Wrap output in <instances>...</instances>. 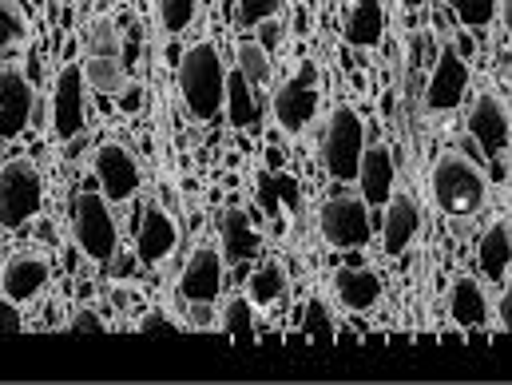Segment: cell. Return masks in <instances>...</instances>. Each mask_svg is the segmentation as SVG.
Returning <instances> with one entry per match:
<instances>
[{"label": "cell", "mask_w": 512, "mask_h": 385, "mask_svg": "<svg viewBox=\"0 0 512 385\" xmlns=\"http://www.w3.org/2000/svg\"><path fill=\"white\" fill-rule=\"evenodd\" d=\"M179 96L191 120L207 124L219 116L227 96V72L219 60V48L211 40H195L179 60Z\"/></svg>", "instance_id": "obj_1"}, {"label": "cell", "mask_w": 512, "mask_h": 385, "mask_svg": "<svg viewBox=\"0 0 512 385\" xmlns=\"http://www.w3.org/2000/svg\"><path fill=\"white\" fill-rule=\"evenodd\" d=\"M433 199L445 215H477L485 207V175L461 155H441L433 167Z\"/></svg>", "instance_id": "obj_2"}, {"label": "cell", "mask_w": 512, "mask_h": 385, "mask_svg": "<svg viewBox=\"0 0 512 385\" xmlns=\"http://www.w3.org/2000/svg\"><path fill=\"white\" fill-rule=\"evenodd\" d=\"M72 235H76V247L96 262H108L116 255V223H112V211H108V199L104 191H80L76 195V207H72Z\"/></svg>", "instance_id": "obj_3"}, {"label": "cell", "mask_w": 512, "mask_h": 385, "mask_svg": "<svg viewBox=\"0 0 512 385\" xmlns=\"http://www.w3.org/2000/svg\"><path fill=\"white\" fill-rule=\"evenodd\" d=\"M362 151H366V128H362V116H358L354 108H338V112L330 116V124H326V139H322L326 171H330L338 183L358 179Z\"/></svg>", "instance_id": "obj_4"}, {"label": "cell", "mask_w": 512, "mask_h": 385, "mask_svg": "<svg viewBox=\"0 0 512 385\" xmlns=\"http://www.w3.org/2000/svg\"><path fill=\"white\" fill-rule=\"evenodd\" d=\"M40 199H44L40 171L28 159H12L0 167V227L8 231L24 227L40 211Z\"/></svg>", "instance_id": "obj_5"}, {"label": "cell", "mask_w": 512, "mask_h": 385, "mask_svg": "<svg viewBox=\"0 0 512 385\" xmlns=\"http://www.w3.org/2000/svg\"><path fill=\"white\" fill-rule=\"evenodd\" d=\"M318 227H322V239L338 251H358L370 243V211H366V199H354V195H334L322 215H318Z\"/></svg>", "instance_id": "obj_6"}, {"label": "cell", "mask_w": 512, "mask_h": 385, "mask_svg": "<svg viewBox=\"0 0 512 385\" xmlns=\"http://www.w3.org/2000/svg\"><path fill=\"white\" fill-rule=\"evenodd\" d=\"M318 112V68L298 64V72L274 92V120L286 131H302Z\"/></svg>", "instance_id": "obj_7"}, {"label": "cell", "mask_w": 512, "mask_h": 385, "mask_svg": "<svg viewBox=\"0 0 512 385\" xmlns=\"http://www.w3.org/2000/svg\"><path fill=\"white\" fill-rule=\"evenodd\" d=\"M465 88H469V68L461 60V52L453 44H445L441 56L433 60L429 80H425V108L429 112H453L461 104Z\"/></svg>", "instance_id": "obj_8"}, {"label": "cell", "mask_w": 512, "mask_h": 385, "mask_svg": "<svg viewBox=\"0 0 512 385\" xmlns=\"http://www.w3.org/2000/svg\"><path fill=\"white\" fill-rule=\"evenodd\" d=\"M84 128V68L64 64L52 88V131L56 139H76Z\"/></svg>", "instance_id": "obj_9"}, {"label": "cell", "mask_w": 512, "mask_h": 385, "mask_svg": "<svg viewBox=\"0 0 512 385\" xmlns=\"http://www.w3.org/2000/svg\"><path fill=\"white\" fill-rule=\"evenodd\" d=\"M96 175H100V191L112 203H128L139 191V163L124 143H104L96 151Z\"/></svg>", "instance_id": "obj_10"}, {"label": "cell", "mask_w": 512, "mask_h": 385, "mask_svg": "<svg viewBox=\"0 0 512 385\" xmlns=\"http://www.w3.org/2000/svg\"><path fill=\"white\" fill-rule=\"evenodd\" d=\"M44 286H48V258L40 255V251H16V255L4 262L0 290L12 302H32Z\"/></svg>", "instance_id": "obj_11"}, {"label": "cell", "mask_w": 512, "mask_h": 385, "mask_svg": "<svg viewBox=\"0 0 512 385\" xmlns=\"http://www.w3.org/2000/svg\"><path fill=\"white\" fill-rule=\"evenodd\" d=\"M469 135L481 143V151L489 159H501L509 147V112L501 104V96H481L469 112Z\"/></svg>", "instance_id": "obj_12"}, {"label": "cell", "mask_w": 512, "mask_h": 385, "mask_svg": "<svg viewBox=\"0 0 512 385\" xmlns=\"http://www.w3.org/2000/svg\"><path fill=\"white\" fill-rule=\"evenodd\" d=\"M219 286H223V255L211 251V247L195 251L191 262L183 266V278H179L183 302H215Z\"/></svg>", "instance_id": "obj_13"}, {"label": "cell", "mask_w": 512, "mask_h": 385, "mask_svg": "<svg viewBox=\"0 0 512 385\" xmlns=\"http://www.w3.org/2000/svg\"><path fill=\"white\" fill-rule=\"evenodd\" d=\"M32 116V88L20 72L0 68V139H16Z\"/></svg>", "instance_id": "obj_14"}, {"label": "cell", "mask_w": 512, "mask_h": 385, "mask_svg": "<svg viewBox=\"0 0 512 385\" xmlns=\"http://www.w3.org/2000/svg\"><path fill=\"white\" fill-rule=\"evenodd\" d=\"M175 243H179V227L171 223V215H167L159 203H151V207L143 211L139 239H135L139 262H163V258L175 251Z\"/></svg>", "instance_id": "obj_15"}, {"label": "cell", "mask_w": 512, "mask_h": 385, "mask_svg": "<svg viewBox=\"0 0 512 385\" xmlns=\"http://www.w3.org/2000/svg\"><path fill=\"white\" fill-rule=\"evenodd\" d=\"M421 231V211L409 195H389L385 203V223H382V243H385V255H401L405 247H413Z\"/></svg>", "instance_id": "obj_16"}, {"label": "cell", "mask_w": 512, "mask_h": 385, "mask_svg": "<svg viewBox=\"0 0 512 385\" xmlns=\"http://www.w3.org/2000/svg\"><path fill=\"white\" fill-rule=\"evenodd\" d=\"M358 183H362V199H366V207H382V203H389L393 183H397V171H393V159H389L385 147H366V151H362Z\"/></svg>", "instance_id": "obj_17"}, {"label": "cell", "mask_w": 512, "mask_h": 385, "mask_svg": "<svg viewBox=\"0 0 512 385\" xmlns=\"http://www.w3.org/2000/svg\"><path fill=\"white\" fill-rule=\"evenodd\" d=\"M334 294L346 310H374L382 302V278L366 266H342L334 274Z\"/></svg>", "instance_id": "obj_18"}, {"label": "cell", "mask_w": 512, "mask_h": 385, "mask_svg": "<svg viewBox=\"0 0 512 385\" xmlns=\"http://www.w3.org/2000/svg\"><path fill=\"white\" fill-rule=\"evenodd\" d=\"M219 235H223V258L227 262H247V258H255L262 251V235L255 231L251 215L239 211V207L219 215Z\"/></svg>", "instance_id": "obj_19"}, {"label": "cell", "mask_w": 512, "mask_h": 385, "mask_svg": "<svg viewBox=\"0 0 512 385\" xmlns=\"http://www.w3.org/2000/svg\"><path fill=\"white\" fill-rule=\"evenodd\" d=\"M382 28V0H350V8H346V40L354 48H374L382 40Z\"/></svg>", "instance_id": "obj_20"}, {"label": "cell", "mask_w": 512, "mask_h": 385, "mask_svg": "<svg viewBox=\"0 0 512 385\" xmlns=\"http://www.w3.org/2000/svg\"><path fill=\"white\" fill-rule=\"evenodd\" d=\"M449 314L457 326L465 330H481L489 322V298L473 278H457L453 282V298H449Z\"/></svg>", "instance_id": "obj_21"}, {"label": "cell", "mask_w": 512, "mask_h": 385, "mask_svg": "<svg viewBox=\"0 0 512 385\" xmlns=\"http://www.w3.org/2000/svg\"><path fill=\"white\" fill-rule=\"evenodd\" d=\"M509 227L505 223H493L489 231H485V239H481V251H477V258H481V270L497 282V286H505L509 282Z\"/></svg>", "instance_id": "obj_22"}, {"label": "cell", "mask_w": 512, "mask_h": 385, "mask_svg": "<svg viewBox=\"0 0 512 385\" xmlns=\"http://www.w3.org/2000/svg\"><path fill=\"white\" fill-rule=\"evenodd\" d=\"M84 80L104 96H120L128 88V68L120 64V56H88Z\"/></svg>", "instance_id": "obj_23"}, {"label": "cell", "mask_w": 512, "mask_h": 385, "mask_svg": "<svg viewBox=\"0 0 512 385\" xmlns=\"http://www.w3.org/2000/svg\"><path fill=\"white\" fill-rule=\"evenodd\" d=\"M223 100H227V116H231L235 128H251V124H258V96L239 72L227 76V96H223Z\"/></svg>", "instance_id": "obj_24"}, {"label": "cell", "mask_w": 512, "mask_h": 385, "mask_svg": "<svg viewBox=\"0 0 512 385\" xmlns=\"http://www.w3.org/2000/svg\"><path fill=\"white\" fill-rule=\"evenodd\" d=\"M282 290H286V270L278 262H262L251 274V282H247V298L255 306H274L282 298Z\"/></svg>", "instance_id": "obj_25"}, {"label": "cell", "mask_w": 512, "mask_h": 385, "mask_svg": "<svg viewBox=\"0 0 512 385\" xmlns=\"http://www.w3.org/2000/svg\"><path fill=\"white\" fill-rule=\"evenodd\" d=\"M235 60H239V76L251 84V88H266V80H270V56H266V48L258 44V40H243L239 48H235Z\"/></svg>", "instance_id": "obj_26"}, {"label": "cell", "mask_w": 512, "mask_h": 385, "mask_svg": "<svg viewBox=\"0 0 512 385\" xmlns=\"http://www.w3.org/2000/svg\"><path fill=\"white\" fill-rule=\"evenodd\" d=\"M88 56H116L120 52V28L112 16H96L88 24Z\"/></svg>", "instance_id": "obj_27"}, {"label": "cell", "mask_w": 512, "mask_h": 385, "mask_svg": "<svg viewBox=\"0 0 512 385\" xmlns=\"http://www.w3.org/2000/svg\"><path fill=\"white\" fill-rule=\"evenodd\" d=\"M449 4L465 28H489L501 8V0H449Z\"/></svg>", "instance_id": "obj_28"}, {"label": "cell", "mask_w": 512, "mask_h": 385, "mask_svg": "<svg viewBox=\"0 0 512 385\" xmlns=\"http://www.w3.org/2000/svg\"><path fill=\"white\" fill-rule=\"evenodd\" d=\"M20 36H24V20H20V12H16V4H8V0H0V64L16 52V44H20Z\"/></svg>", "instance_id": "obj_29"}, {"label": "cell", "mask_w": 512, "mask_h": 385, "mask_svg": "<svg viewBox=\"0 0 512 385\" xmlns=\"http://www.w3.org/2000/svg\"><path fill=\"white\" fill-rule=\"evenodd\" d=\"M199 12V0H159V20L167 32H183Z\"/></svg>", "instance_id": "obj_30"}, {"label": "cell", "mask_w": 512, "mask_h": 385, "mask_svg": "<svg viewBox=\"0 0 512 385\" xmlns=\"http://www.w3.org/2000/svg\"><path fill=\"white\" fill-rule=\"evenodd\" d=\"M223 322H227V330H231L239 342L255 338V322H251V298H231V302H227Z\"/></svg>", "instance_id": "obj_31"}, {"label": "cell", "mask_w": 512, "mask_h": 385, "mask_svg": "<svg viewBox=\"0 0 512 385\" xmlns=\"http://www.w3.org/2000/svg\"><path fill=\"white\" fill-rule=\"evenodd\" d=\"M306 334H310V342H334V322H330V310H326V302H310L306 306Z\"/></svg>", "instance_id": "obj_32"}, {"label": "cell", "mask_w": 512, "mask_h": 385, "mask_svg": "<svg viewBox=\"0 0 512 385\" xmlns=\"http://www.w3.org/2000/svg\"><path fill=\"white\" fill-rule=\"evenodd\" d=\"M235 8H239V24L243 28H255V24L270 20L282 8V0H235Z\"/></svg>", "instance_id": "obj_33"}, {"label": "cell", "mask_w": 512, "mask_h": 385, "mask_svg": "<svg viewBox=\"0 0 512 385\" xmlns=\"http://www.w3.org/2000/svg\"><path fill=\"white\" fill-rule=\"evenodd\" d=\"M24 322H20V310H16V302L0 290V334H16Z\"/></svg>", "instance_id": "obj_34"}, {"label": "cell", "mask_w": 512, "mask_h": 385, "mask_svg": "<svg viewBox=\"0 0 512 385\" xmlns=\"http://www.w3.org/2000/svg\"><path fill=\"white\" fill-rule=\"evenodd\" d=\"M72 330H80V334H104V322L96 318V310H76Z\"/></svg>", "instance_id": "obj_35"}, {"label": "cell", "mask_w": 512, "mask_h": 385, "mask_svg": "<svg viewBox=\"0 0 512 385\" xmlns=\"http://www.w3.org/2000/svg\"><path fill=\"white\" fill-rule=\"evenodd\" d=\"M139 330H143V334H179V326H175V322H167L163 314L143 318V322H139Z\"/></svg>", "instance_id": "obj_36"}, {"label": "cell", "mask_w": 512, "mask_h": 385, "mask_svg": "<svg viewBox=\"0 0 512 385\" xmlns=\"http://www.w3.org/2000/svg\"><path fill=\"white\" fill-rule=\"evenodd\" d=\"M135 266H139V255H124V258H116V262H112V274H116V278H131V274H135Z\"/></svg>", "instance_id": "obj_37"}, {"label": "cell", "mask_w": 512, "mask_h": 385, "mask_svg": "<svg viewBox=\"0 0 512 385\" xmlns=\"http://www.w3.org/2000/svg\"><path fill=\"white\" fill-rule=\"evenodd\" d=\"M112 302H116V310H128V306H131V294L116 290V294H112Z\"/></svg>", "instance_id": "obj_38"}, {"label": "cell", "mask_w": 512, "mask_h": 385, "mask_svg": "<svg viewBox=\"0 0 512 385\" xmlns=\"http://www.w3.org/2000/svg\"><path fill=\"white\" fill-rule=\"evenodd\" d=\"M124 108H128V112H135V108H139V92H135V88H131L128 96H124Z\"/></svg>", "instance_id": "obj_39"}, {"label": "cell", "mask_w": 512, "mask_h": 385, "mask_svg": "<svg viewBox=\"0 0 512 385\" xmlns=\"http://www.w3.org/2000/svg\"><path fill=\"white\" fill-rule=\"evenodd\" d=\"M401 4H405V8H417V4H421V0H401Z\"/></svg>", "instance_id": "obj_40"}]
</instances>
